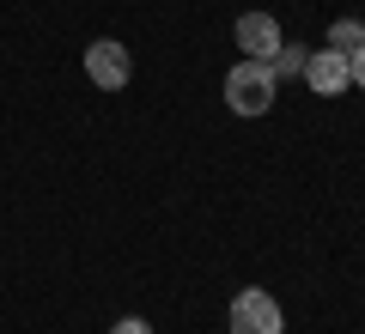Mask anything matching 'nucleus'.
<instances>
[{
    "label": "nucleus",
    "mask_w": 365,
    "mask_h": 334,
    "mask_svg": "<svg viewBox=\"0 0 365 334\" xmlns=\"http://www.w3.org/2000/svg\"><path fill=\"white\" fill-rule=\"evenodd\" d=\"M237 49H244V61H274V55H280V25H274V13H244L237 19Z\"/></svg>",
    "instance_id": "39448f33"
},
{
    "label": "nucleus",
    "mask_w": 365,
    "mask_h": 334,
    "mask_svg": "<svg viewBox=\"0 0 365 334\" xmlns=\"http://www.w3.org/2000/svg\"><path fill=\"white\" fill-rule=\"evenodd\" d=\"M110 334H153V328H146L140 316H122V322H116V328H110Z\"/></svg>",
    "instance_id": "1a4fd4ad"
},
{
    "label": "nucleus",
    "mask_w": 365,
    "mask_h": 334,
    "mask_svg": "<svg viewBox=\"0 0 365 334\" xmlns=\"http://www.w3.org/2000/svg\"><path fill=\"white\" fill-rule=\"evenodd\" d=\"M274 79H280V73H304V49H287V43H280V55H274Z\"/></svg>",
    "instance_id": "0eeeda50"
},
{
    "label": "nucleus",
    "mask_w": 365,
    "mask_h": 334,
    "mask_svg": "<svg viewBox=\"0 0 365 334\" xmlns=\"http://www.w3.org/2000/svg\"><path fill=\"white\" fill-rule=\"evenodd\" d=\"M299 79L317 91V98H335V91H347V85H353L347 55H341V49H311V55H304V73H299Z\"/></svg>",
    "instance_id": "20e7f679"
},
{
    "label": "nucleus",
    "mask_w": 365,
    "mask_h": 334,
    "mask_svg": "<svg viewBox=\"0 0 365 334\" xmlns=\"http://www.w3.org/2000/svg\"><path fill=\"white\" fill-rule=\"evenodd\" d=\"M280 328H287V310L274 292L250 286V292L232 298V334H280Z\"/></svg>",
    "instance_id": "f03ea898"
},
{
    "label": "nucleus",
    "mask_w": 365,
    "mask_h": 334,
    "mask_svg": "<svg viewBox=\"0 0 365 334\" xmlns=\"http://www.w3.org/2000/svg\"><path fill=\"white\" fill-rule=\"evenodd\" d=\"M274 91H280V79H274L268 61H237L232 73H225V103H232L237 116H268Z\"/></svg>",
    "instance_id": "f257e3e1"
},
{
    "label": "nucleus",
    "mask_w": 365,
    "mask_h": 334,
    "mask_svg": "<svg viewBox=\"0 0 365 334\" xmlns=\"http://www.w3.org/2000/svg\"><path fill=\"white\" fill-rule=\"evenodd\" d=\"M86 73H91V85H98V91H122L134 79V61H128V49H122L116 37H98L86 49Z\"/></svg>",
    "instance_id": "7ed1b4c3"
},
{
    "label": "nucleus",
    "mask_w": 365,
    "mask_h": 334,
    "mask_svg": "<svg viewBox=\"0 0 365 334\" xmlns=\"http://www.w3.org/2000/svg\"><path fill=\"white\" fill-rule=\"evenodd\" d=\"M347 73H353V85L365 91V49H353V55H347Z\"/></svg>",
    "instance_id": "6e6552de"
},
{
    "label": "nucleus",
    "mask_w": 365,
    "mask_h": 334,
    "mask_svg": "<svg viewBox=\"0 0 365 334\" xmlns=\"http://www.w3.org/2000/svg\"><path fill=\"white\" fill-rule=\"evenodd\" d=\"M329 49H341V55L365 49V19H335L329 25Z\"/></svg>",
    "instance_id": "423d86ee"
}]
</instances>
